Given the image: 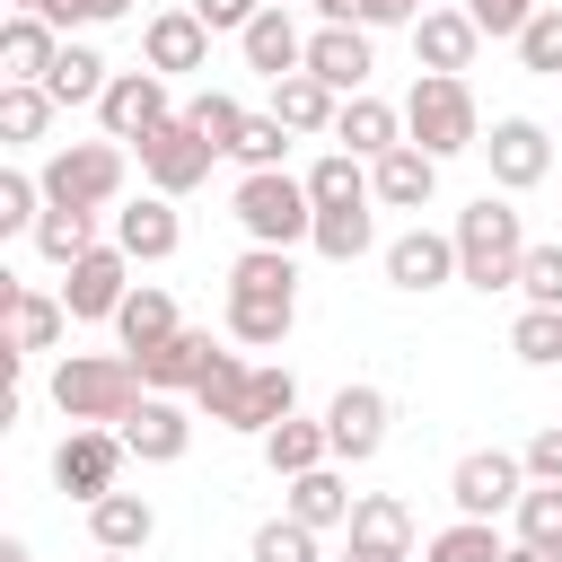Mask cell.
<instances>
[{
  "mask_svg": "<svg viewBox=\"0 0 562 562\" xmlns=\"http://www.w3.org/2000/svg\"><path fill=\"white\" fill-rule=\"evenodd\" d=\"M193 404H202L220 430H246V439H263V430H281V422L299 413V378H290V369H255V360L220 351V360H211V378L193 386Z\"/></svg>",
  "mask_w": 562,
  "mask_h": 562,
  "instance_id": "1",
  "label": "cell"
},
{
  "mask_svg": "<svg viewBox=\"0 0 562 562\" xmlns=\"http://www.w3.org/2000/svg\"><path fill=\"white\" fill-rule=\"evenodd\" d=\"M140 395H149V386H140V360H132V351H61V360H53V413H61L70 430H88V422L123 430V413H132Z\"/></svg>",
  "mask_w": 562,
  "mask_h": 562,
  "instance_id": "2",
  "label": "cell"
},
{
  "mask_svg": "<svg viewBox=\"0 0 562 562\" xmlns=\"http://www.w3.org/2000/svg\"><path fill=\"white\" fill-rule=\"evenodd\" d=\"M448 237H457V281H465V290H483V299H492V290H518V263H527V246H536V237L518 228L509 193L465 202Z\"/></svg>",
  "mask_w": 562,
  "mask_h": 562,
  "instance_id": "3",
  "label": "cell"
},
{
  "mask_svg": "<svg viewBox=\"0 0 562 562\" xmlns=\"http://www.w3.org/2000/svg\"><path fill=\"white\" fill-rule=\"evenodd\" d=\"M404 140H413V149H430L439 167H448V158H465V149H483L474 88H465V79H439V70H422V79L404 88Z\"/></svg>",
  "mask_w": 562,
  "mask_h": 562,
  "instance_id": "4",
  "label": "cell"
},
{
  "mask_svg": "<svg viewBox=\"0 0 562 562\" xmlns=\"http://www.w3.org/2000/svg\"><path fill=\"white\" fill-rule=\"evenodd\" d=\"M228 211H237L246 246H281V255H299V246L316 237V202H307V176H290V167H272V176H237Z\"/></svg>",
  "mask_w": 562,
  "mask_h": 562,
  "instance_id": "5",
  "label": "cell"
},
{
  "mask_svg": "<svg viewBox=\"0 0 562 562\" xmlns=\"http://www.w3.org/2000/svg\"><path fill=\"white\" fill-rule=\"evenodd\" d=\"M44 202L61 211H114L123 202V140H61L44 167H35Z\"/></svg>",
  "mask_w": 562,
  "mask_h": 562,
  "instance_id": "6",
  "label": "cell"
},
{
  "mask_svg": "<svg viewBox=\"0 0 562 562\" xmlns=\"http://www.w3.org/2000/svg\"><path fill=\"white\" fill-rule=\"evenodd\" d=\"M176 114H184V105L167 97V79H158L149 61H140V70H114V88L97 97V123H105V140H123V149H140V140H149L158 123H176Z\"/></svg>",
  "mask_w": 562,
  "mask_h": 562,
  "instance_id": "7",
  "label": "cell"
},
{
  "mask_svg": "<svg viewBox=\"0 0 562 562\" xmlns=\"http://www.w3.org/2000/svg\"><path fill=\"white\" fill-rule=\"evenodd\" d=\"M123 457H132V448H123V430L88 422V430H70V439L53 448V483H61L79 509H97L105 492H123V483H114V474H123Z\"/></svg>",
  "mask_w": 562,
  "mask_h": 562,
  "instance_id": "8",
  "label": "cell"
},
{
  "mask_svg": "<svg viewBox=\"0 0 562 562\" xmlns=\"http://www.w3.org/2000/svg\"><path fill=\"white\" fill-rule=\"evenodd\" d=\"M448 501H457V518H501V509H518V501H527V457H509V448H465L457 474H448Z\"/></svg>",
  "mask_w": 562,
  "mask_h": 562,
  "instance_id": "9",
  "label": "cell"
},
{
  "mask_svg": "<svg viewBox=\"0 0 562 562\" xmlns=\"http://www.w3.org/2000/svg\"><path fill=\"white\" fill-rule=\"evenodd\" d=\"M123 299H132V255H123L114 237L61 272V307H70V325H114Z\"/></svg>",
  "mask_w": 562,
  "mask_h": 562,
  "instance_id": "10",
  "label": "cell"
},
{
  "mask_svg": "<svg viewBox=\"0 0 562 562\" xmlns=\"http://www.w3.org/2000/svg\"><path fill=\"white\" fill-rule=\"evenodd\" d=\"M483 158H492V184H501V193H536V184L553 176V140H544L536 114H501V123L483 132Z\"/></svg>",
  "mask_w": 562,
  "mask_h": 562,
  "instance_id": "11",
  "label": "cell"
},
{
  "mask_svg": "<svg viewBox=\"0 0 562 562\" xmlns=\"http://www.w3.org/2000/svg\"><path fill=\"white\" fill-rule=\"evenodd\" d=\"M211 158H220V149H211L184 114H176V123H158V132L140 140V176H149V193H167V202H176V193H193V184L211 176Z\"/></svg>",
  "mask_w": 562,
  "mask_h": 562,
  "instance_id": "12",
  "label": "cell"
},
{
  "mask_svg": "<svg viewBox=\"0 0 562 562\" xmlns=\"http://www.w3.org/2000/svg\"><path fill=\"white\" fill-rule=\"evenodd\" d=\"M386 281H395L404 299H430V290H448V281H457V237L413 220L404 237H386Z\"/></svg>",
  "mask_w": 562,
  "mask_h": 562,
  "instance_id": "13",
  "label": "cell"
},
{
  "mask_svg": "<svg viewBox=\"0 0 562 562\" xmlns=\"http://www.w3.org/2000/svg\"><path fill=\"white\" fill-rule=\"evenodd\" d=\"M386 422H395L386 386H360V378L325 404V430H334V457H342V465H369V457L386 448Z\"/></svg>",
  "mask_w": 562,
  "mask_h": 562,
  "instance_id": "14",
  "label": "cell"
},
{
  "mask_svg": "<svg viewBox=\"0 0 562 562\" xmlns=\"http://www.w3.org/2000/svg\"><path fill=\"white\" fill-rule=\"evenodd\" d=\"M483 53V26L465 9H422L413 18V70H439V79H465Z\"/></svg>",
  "mask_w": 562,
  "mask_h": 562,
  "instance_id": "15",
  "label": "cell"
},
{
  "mask_svg": "<svg viewBox=\"0 0 562 562\" xmlns=\"http://www.w3.org/2000/svg\"><path fill=\"white\" fill-rule=\"evenodd\" d=\"M123 448H132L140 465H184V448H193V413H184L176 395H140V404L123 413Z\"/></svg>",
  "mask_w": 562,
  "mask_h": 562,
  "instance_id": "16",
  "label": "cell"
},
{
  "mask_svg": "<svg viewBox=\"0 0 562 562\" xmlns=\"http://www.w3.org/2000/svg\"><path fill=\"white\" fill-rule=\"evenodd\" d=\"M140 61H149L158 79H184V70H211V26H202L193 9H158V18L140 26Z\"/></svg>",
  "mask_w": 562,
  "mask_h": 562,
  "instance_id": "17",
  "label": "cell"
},
{
  "mask_svg": "<svg viewBox=\"0 0 562 562\" xmlns=\"http://www.w3.org/2000/svg\"><path fill=\"white\" fill-rule=\"evenodd\" d=\"M369 70H378L369 26H316L307 35V79H325L334 97H369Z\"/></svg>",
  "mask_w": 562,
  "mask_h": 562,
  "instance_id": "18",
  "label": "cell"
},
{
  "mask_svg": "<svg viewBox=\"0 0 562 562\" xmlns=\"http://www.w3.org/2000/svg\"><path fill=\"white\" fill-rule=\"evenodd\" d=\"M114 246H123L132 263H167V255L184 246V220H176V202H167V193H140V202H123V211H114Z\"/></svg>",
  "mask_w": 562,
  "mask_h": 562,
  "instance_id": "19",
  "label": "cell"
},
{
  "mask_svg": "<svg viewBox=\"0 0 562 562\" xmlns=\"http://www.w3.org/2000/svg\"><path fill=\"white\" fill-rule=\"evenodd\" d=\"M237 53H246V70L272 88V79H290V70H307V35H299V18L290 9H263L246 35H237Z\"/></svg>",
  "mask_w": 562,
  "mask_h": 562,
  "instance_id": "20",
  "label": "cell"
},
{
  "mask_svg": "<svg viewBox=\"0 0 562 562\" xmlns=\"http://www.w3.org/2000/svg\"><path fill=\"white\" fill-rule=\"evenodd\" d=\"M334 149H351V158H386V149H404V105H386V97H342V114H334Z\"/></svg>",
  "mask_w": 562,
  "mask_h": 562,
  "instance_id": "21",
  "label": "cell"
},
{
  "mask_svg": "<svg viewBox=\"0 0 562 562\" xmlns=\"http://www.w3.org/2000/svg\"><path fill=\"white\" fill-rule=\"evenodd\" d=\"M369 193H378V211H430V193H439V158L430 149H386L378 167H369Z\"/></svg>",
  "mask_w": 562,
  "mask_h": 562,
  "instance_id": "22",
  "label": "cell"
},
{
  "mask_svg": "<svg viewBox=\"0 0 562 562\" xmlns=\"http://www.w3.org/2000/svg\"><path fill=\"white\" fill-rule=\"evenodd\" d=\"M211 360H220V342L184 325L176 342H158V351H140V386H149V395H193V386L211 378Z\"/></svg>",
  "mask_w": 562,
  "mask_h": 562,
  "instance_id": "23",
  "label": "cell"
},
{
  "mask_svg": "<svg viewBox=\"0 0 562 562\" xmlns=\"http://www.w3.org/2000/svg\"><path fill=\"white\" fill-rule=\"evenodd\" d=\"M61 44H70V35H53V26H44V18H26V9H9V26H0V79L44 88V79H53V61H61Z\"/></svg>",
  "mask_w": 562,
  "mask_h": 562,
  "instance_id": "24",
  "label": "cell"
},
{
  "mask_svg": "<svg viewBox=\"0 0 562 562\" xmlns=\"http://www.w3.org/2000/svg\"><path fill=\"white\" fill-rule=\"evenodd\" d=\"M255 448H263V465H272L281 483H299V474L334 465V430H325V413H316V422H307V413H290V422H281V430H263Z\"/></svg>",
  "mask_w": 562,
  "mask_h": 562,
  "instance_id": "25",
  "label": "cell"
},
{
  "mask_svg": "<svg viewBox=\"0 0 562 562\" xmlns=\"http://www.w3.org/2000/svg\"><path fill=\"white\" fill-rule=\"evenodd\" d=\"M351 509H360V492L334 474V465H316V474H299V483H281V518H299V527H351Z\"/></svg>",
  "mask_w": 562,
  "mask_h": 562,
  "instance_id": "26",
  "label": "cell"
},
{
  "mask_svg": "<svg viewBox=\"0 0 562 562\" xmlns=\"http://www.w3.org/2000/svg\"><path fill=\"white\" fill-rule=\"evenodd\" d=\"M61 325H70L61 290H26V281H9V351H18V360L53 351V342H61Z\"/></svg>",
  "mask_w": 562,
  "mask_h": 562,
  "instance_id": "27",
  "label": "cell"
},
{
  "mask_svg": "<svg viewBox=\"0 0 562 562\" xmlns=\"http://www.w3.org/2000/svg\"><path fill=\"white\" fill-rule=\"evenodd\" d=\"M263 114H281V123H290L299 140H316V132L334 140V114H342V97H334L325 79H307V70H290V79H272V105H263Z\"/></svg>",
  "mask_w": 562,
  "mask_h": 562,
  "instance_id": "28",
  "label": "cell"
},
{
  "mask_svg": "<svg viewBox=\"0 0 562 562\" xmlns=\"http://www.w3.org/2000/svg\"><path fill=\"white\" fill-rule=\"evenodd\" d=\"M88 536H97V553H149L158 509H149L140 492H105V501L88 509Z\"/></svg>",
  "mask_w": 562,
  "mask_h": 562,
  "instance_id": "29",
  "label": "cell"
},
{
  "mask_svg": "<svg viewBox=\"0 0 562 562\" xmlns=\"http://www.w3.org/2000/svg\"><path fill=\"white\" fill-rule=\"evenodd\" d=\"M114 334H123V351L140 360V351H158V342H176L184 325H176V299H167L158 281H132V299H123V316H114Z\"/></svg>",
  "mask_w": 562,
  "mask_h": 562,
  "instance_id": "30",
  "label": "cell"
},
{
  "mask_svg": "<svg viewBox=\"0 0 562 562\" xmlns=\"http://www.w3.org/2000/svg\"><path fill=\"white\" fill-rule=\"evenodd\" d=\"M105 88H114V61H105L97 44H79V35H70V44H61V61H53V79H44V97H53V105H97Z\"/></svg>",
  "mask_w": 562,
  "mask_h": 562,
  "instance_id": "31",
  "label": "cell"
},
{
  "mask_svg": "<svg viewBox=\"0 0 562 562\" xmlns=\"http://www.w3.org/2000/svg\"><path fill=\"white\" fill-rule=\"evenodd\" d=\"M290 325H299V299H255V290H228V342L272 351V342H290Z\"/></svg>",
  "mask_w": 562,
  "mask_h": 562,
  "instance_id": "32",
  "label": "cell"
},
{
  "mask_svg": "<svg viewBox=\"0 0 562 562\" xmlns=\"http://www.w3.org/2000/svg\"><path fill=\"white\" fill-rule=\"evenodd\" d=\"M307 202H316V211H360V202H378V193H369V158L325 149V158L307 167Z\"/></svg>",
  "mask_w": 562,
  "mask_h": 562,
  "instance_id": "33",
  "label": "cell"
},
{
  "mask_svg": "<svg viewBox=\"0 0 562 562\" xmlns=\"http://www.w3.org/2000/svg\"><path fill=\"white\" fill-rule=\"evenodd\" d=\"M105 237H97V211H61V202H44V220H35V255L53 263V272H70L79 255H97Z\"/></svg>",
  "mask_w": 562,
  "mask_h": 562,
  "instance_id": "34",
  "label": "cell"
},
{
  "mask_svg": "<svg viewBox=\"0 0 562 562\" xmlns=\"http://www.w3.org/2000/svg\"><path fill=\"white\" fill-rule=\"evenodd\" d=\"M53 114H61V105H53L44 88H26V79H0V140H9V149H35V140L53 132Z\"/></svg>",
  "mask_w": 562,
  "mask_h": 562,
  "instance_id": "35",
  "label": "cell"
},
{
  "mask_svg": "<svg viewBox=\"0 0 562 562\" xmlns=\"http://www.w3.org/2000/svg\"><path fill=\"white\" fill-rule=\"evenodd\" d=\"M369 211H378V202H360V211H316V237H307V246H316L325 263H360V255L378 246V220H369Z\"/></svg>",
  "mask_w": 562,
  "mask_h": 562,
  "instance_id": "36",
  "label": "cell"
},
{
  "mask_svg": "<svg viewBox=\"0 0 562 562\" xmlns=\"http://www.w3.org/2000/svg\"><path fill=\"white\" fill-rule=\"evenodd\" d=\"M228 290H255V299H299V255H281V246H246V255L228 263Z\"/></svg>",
  "mask_w": 562,
  "mask_h": 562,
  "instance_id": "37",
  "label": "cell"
},
{
  "mask_svg": "<svg viewBox=\"0 0 562 562\" xmlns=\"http://www.w3.org/2000/svg\"><path fill=\"white\" fill-rule=\"evenodd\" d=\"M351 544H386V553H413V509L395 492H360L351 509Z\"/></svg>",
  "mask_w": 562,
  "mask_h": 562,
  "instance_id": "38",
  "label": "cell"
},
{
  "mask_svg": "<svg viewBox=\"0 0 562 562\" xmlns=\"http://www.w3.org/2000/svg\"><path fill=\"white\" fill-rule=\"evenodd\" d=\"M501 553H509V536L492 518H457V527H439L422 544V562H501Z\"/></svg>",
  "mask_w": 562,
  "mask_h": 562,
  "instance_id": "39",
  "label": "cell"
},
{
  "mask_svg": "<svg viewBox=\"0 0 562 562\" xmlns=\"http://www.w3.org/2000/svg\"><path fill=\"white\" fill-rule=\"evenodd\" d=\"M509 351H518L527 369H562V307H518Z\"/></svg>",
  "mask_w": 562,
  "mask_h": 562,
  "instance_id": "40",
  "label": "cell"
},
{
  "mask_svg": "<svg viewBox=\"0 0 562 562\" xmlns=\"http://www.w3.org/2000/svg\"><path fill=\"white\" fill-rule=\"evenodd\" d=\"M509 527H518V544L553 553V544H562V483H527V501L509 509Z\"/></svg>",
  "mask_w": 562,
  "mask_h": 562,
  "instance_id": "41",
  "label": "cell"
},
{
  "mask_svg": "<svg viewBox=\"0 0 562 562\" xmlns=\"http://www.w3.org/2000/svg\"><path fill=\"white\" fill-rule=\"evenodd\" d=\"M184 123H193V132H202V140L228 158V149H237V132H246V105H237L228 88H202V97L184 105Z\"/></svg>",
  "mask_w": 562,
  "mask_h": 562,
  "instance_id": "42",
  "label": "cell"
},
{
  "mask_svg": "<svg viewBox=\"0 0 562 562\" xmlns=\"http://www.w3.org/2000/svg\"><path fill=\"white\" fill-rule=\"evenodd\" d=\"M290 140H299V132H290V123H281V114H246V132H237V149H228V158H237V167H246V176H272V167H281V149H290Z\"/></svg>",
  "mask_w": 562,
  "mask_h": 562,
  "instance_id": "43",
  "label": "cell"
},
{
  "mask_svg": "<svg viewBox=\"0 0 562 562\" xmlns=\"http://www.w3.org/2000/svg\"><path fill=\"white\" fill-rule=\"evenodd\" d=\"M35 220H44V184L26 167H0V237H35Z\"/></svg>",
  "mask_w": 562,
  "mask_h": 562,
  "instance_id": "44",
  "label": "cell"
},
{
  "mask_svg": "<svg viewBox=\"0 0 562 562\" xmlns=\"http://www.w3.org/2000/svg\"><path fill=\"white\" fill-rule=\"evenodd\" d=\"M518 61H527L536 79H562V9H553V0L518 26Z\"/></svg>",
  "mask_w": 562,
  "mask_h": 562,
  "instance_id": "45",
  "label": "cell"
},
{
  "mask_svg": "<svg viewBox=\"0 0 562 562\" xmlns=\"http://www.w3.org/2000/svg\"><path fill=\"white\" fill-rule=\"evenodd\" d=\"M246 562H316V527H299V518H263L255 544H246Z\"/></svg>",
  "mask_w": 562,
  "mask_h": 562,
  "instance_id": "46",
  "label": "cell"
},
{
  "mask_svg": "<svg viewBox=\"0 0 562 562\" xmlns=\"http://www.w3.org/2000/svg\"><path fill=\"white\" fill-rule=\"evenodd\" d=\"M518 299H527V307H562V246H527V263H518Z\"/></svg>",
  "mask_w": 562,
  "mask_h": 562,
  "instance_id": "47",
  "label": "cell"
},
{
  "mask_svg": "<svg viewBox=\"0 0 562 562\" xmlns=\"http://www.w3.org/2000/svg\"><path fill=\"white\" fill-rule=\"evenodd\" d=\"M457 9H465V18L483 26V35H509V44H518V26H527V18L544 9V0H457Z\"/></svg>",
  "mask_w": 562,
  "mask_h": 562,
  "instance_id": "48",
  "label": "cell"
},
{
  "mask_svg": "<svg viewBox=\"0 0 562 562\" xmlns=\"http://www.w3.org/2000/svg\"><path fill=\"white\" fill-rule=\"evenodd\" d=\"M184 9H193V18L211 26V35H246V26H255V18L272 9V0H184Z\"/></svg>",
  "mask_w": 562,
  "mask_h": 562,
  "instance_id": "49",
  "label": "cell"
},
{
  "mask_svg": "<svg viewBox=\"0 0 562 562\" xmlns=\"http://www.w3.org/2000/svg\"><path fill=\"white\" fill-rule=\"evenodd\" d=\"M518 457H527V483H562V422H553V430H536Z\"/></svg>",
  "mask_w": 562,
  "mask_h": 562,
  "instance_id": "50",
  "label": "cell"
},
{
  "mask_svg": "<svg viewBox=\"0 0 562 562\" xmlns=\"http://www.w3.org/2000/svg\"><path fill=\"white\" fill-rule=\"evenodd\" d=\"M307 9H316V26H369L378 0H307Z\"/></svg>",
  "mask_w": 562,
  "mask_h": 562,
  "instance_id": "51",
  "label": "cell"
},
{
  "mask_svg": "<svg viewBox=\"0 0 562 562\" xmlns=\"http://www.w3.org/2000/svg\"><path fill=\"white\" fill-rule=\"evenodd\" d=\"M88 9V26H114V18H132V0H79Z\"/></svg>",
  "mask_w": 562,
  "mask_h": 562,
  "instance_id": "52",
  "label": "cell"
},
{
  "mask_svg": "<svg viewBox=\"0 0 562 562\" xmlns=\"http://www.w3.org/2000/svg\"><path fill=\"white\" fill-rule=\"evenodd\" d=\"M342 562H413V553H386V544H351Z\"/></svg>",
  "mask_w": 562,
  "mask_h": 562,
  "instance_id": "53",
  "label": "cell"
},
{
  "mask_svg": "<svg viewBox=\"0 0 562 562\" xmlns=\"http://www.w3.org/2000/svg\"><path fill=\"white\" fill-rule=\"evenodd\" d=\"M0 562H35V544L26 536H0Z\"/></svg>",
  "mask_w": 562,
  "mask_h": 562,
  "instance_id": "54",
  "label": "cell"
},
{
  "mask_svg": "<svg viewBox=\"0 0 562 562\" xmlns=\"http://www.w3.org/2000/svg\"><path fill=\"white\" fill-rule=\"evenodd\" d=\"M501 562H544V553H536V544H509V553H501Z\"/></svg>",
  "mask_w": 562,
  "mask_h": 562,
  "instance_id": "55",
  "label": "cell"
},
{
  "mask_svg": "<svg viewBox=\"0 0 562 562\" xmlns=\"http://www.w3.org/2000/svg\"><path fill=\"white\" fill-rule=\"evenodd\" d=\"M97 562H140V553H97Z\"/></svg>",
  "mask_w": 562,
  "mask_h": 562,
  "instance_id": "56",
  "label": "cell"
},
{
  "mask_svg": "<svg viewBox=\"0 0 562 562\" xmlns=\"http://www.w3.org/2000/svg\"><path fill=\"white\" fill-rule=\"evenodd\" d=\"M9 9H35V0H9Z\"/></svg>",
  "mask_w": 562,
  "mask_h": 562,
  "instance_id": "57",
  "label": "cell"
},
{
  "mask_svg": "<svg viewBox=\"0 0 562 562\" xmlns=\"http://www.w3.org/2000/svg\"><path fill=\"white\" fill-rule=\"evenodd\" d=\"M544 562H562V544H553V553H544Z\"/></svg>",
  "mask_w": 562,
  "mask_h": 562,
  "instance_id": "58",
  "label": "cell"
},
{
  "mask_svg": "<svg viewBox=\"0 0 562 562\" xmlns=\"http://www.w3.org/2000/svg\"><path fill=\"white\" fill-rule=\"evenodd\" d=\"M272 9H290V0H272Z\"/></svg>",
  "mask_w": 562,
  "mask_h": 562,
  "instance_id": "59",
  "label": "cell"
}]
</instances>
